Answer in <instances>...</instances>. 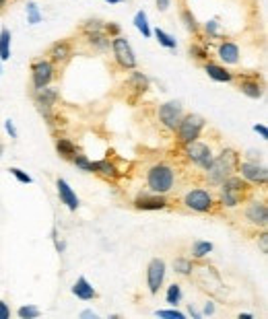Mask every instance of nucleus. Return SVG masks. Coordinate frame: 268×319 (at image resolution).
Returning a JSON list of instances; mask_svg holds the SVG:
<instances>
[{"label":"nucleus","instance_id":"nucleus-17","mask_svg":"<svg viewBox=\"0 0 268 319\" xmlns=\"http://www.w3.org/2000/svg\"><path fill=\"white\" fill-rule=\"evenodd\" d=\"M219 58L223 64H237L239 62V48H237V43L233 41H223L219 45Z\"/></svg>","mask_w":268,"mask_h":319},{"label":"nucleus","instance_id":"nucleus-9","mask_svg":"<svg viewBox=\"0 0 268 319\" xmlns=\"http://www.w3.org/2000/svg\"><path fill=\"white\" fill-rule=\"evenodd\" d=\"M186 156H188V161H192L194 165L207 169L211 165V161H213V150H211L209 144L194 140V142L186 144Z\"/></svg>","mask_w":268,"mask_h":319},{"label":"nucleus","instance_id":"nucleus-20","mask_svg":"<svg viewBox=\"0 0 268 319\" xmlns=\"http://www.w3.org/2000/svg\"><path fill=\"white\" fill-rule=\"evenodd\" d=\"M89 171H91V173H99V175L105 177V179H116V177L120 175L118 169H116V165L109 163L107 158H105V161H97V163L91 161V167H89Z\"/></svg>","mask_w":268,"mask_h":319},{"label":"nucleus","instance_id":"nucleus-12","mask_svg":"<svg viewBox=\"0 0 268 319\" xmlns=\"http://www.w3.org/2000/svg\"><path fill=\"white\" fill-rule=\"evenodd\" d=\"M237 171L241 173V177L250 184H256V186H264L266 179H268V173H266V167L258 165V163H250V161H243L237 165Z\"/></svg>","mask_w":268,"mask_h":319},{"label":"nucleus","instance_id":"nucleus-34","mask_svg":"<svg viewBox=\"0 0 268 319\" xmlns=\"http://www.w3.org/2000/svg\"><path fill=\"white\" fill-rule=\"evenodd\" d=\"M17 313H19L21 319H35V317H39V309H37V307H31V305L21 307Z\"/></svg>","mask_w":268,"mask_h":319},{"label":"nucleus","instance_id":"nucleus-28","mask_svg":"<svg viewBox=\"0 0 268 319\" xmlns=\"http://www.w3.org/2000/svg\"><path fill=\"white\" fill-rule=\"evenodd\" d=\"M173 270L177 272V274H182V276H190L194 272V264L188 258H175L173 260Z\"/></svg>","mask_w":268,"mask_h":319},{"label":"nucleus","instance_id":"nucleus-22","mask_svg":"<svg viewBox=\"0 0 268 319\" xmlns=\"http://www.w3.org/2000/svg\"><path fill=\"white\" fill-rule=\"evenodd\" d=\"M128 87H130V91H134L137 95H143L145 91L149 89V78H147L143 72L134 70V72L130 74V78H128Z\"/></svg>","mask_w":268,"mask_h":319},{"label":"nucleus","instance_id":"nucleus-26","mask_svg":"<svg viewBox=\"0 0 268 319\" xmlns=\"http://www.w3.org/2000/svg\"><path fill=\"white\" fill-rule=\"evenodd\" d=\"M11 58V31L7 27L0 29V60Z\"/></svg>","mask_w":268,"mask_h":319},{"label":"nucleus","instance_id":"nucleus-7","mask_svg":"<svg viewBox=\"0 0 268 319\" xmlns=\"http://www.w3.org/2000/svg\"><path fill=\"white\" fill-rule=\"evenodd\" d=\"M213 204H215V200H213L211 192L200 190V188L198 190H190L184 196V206L188 210H194V212H211Z\"/></svg>","mask_w":268,"mask_h":319},{"label":"nucleus","instance_id":"nucleus-18","mask_svg":"<svg viewBox=\"0 0 268 319\" xmlns=\"http://www.w3.org/2000/svg\"><path fill=\"white\" fill-rule=\"evenodd\" d=\"M239 91L243 95H248L250 99H260L264 95V89L258 83V76H250V78L239 81Z\"/></svg>","mask_w":268,"mask_h":319},{"label":"nucleus","instance_id":"nucleus-37","mask_svg":"<svg viewBox=\"0 0 268 319\" xmlns=\"http://www.w3.org/2000/svg\"><path fill=\"white\" fill-rule=\"evenodd\" d=\"M11 175H15L21 184H31V177L23 169H19V167H11Z\"/></svg>","mask_w":268,"mask_h":319},{"label":"nucleus","instance_id":"nucleus-6","mask_svg":"<svg viewBox=\"0 0 268 319\" xmlns=\"http://www.w3.org/2000/svg\"><path fill=\"white\" fill-rule=\"evenodd\" d=\"M54 72H56V66L48 60V58H39L31 64V81H33V89H43L48 87L54 78Z\"/></svg>","mask_w":268,"mask_h":319},{"label":"nucleus","instance_id":"nucleus-21","mask_svg":"<svg viewBox=\"0 0 268 319\" xmlns=\"http://www.w3.org/2000/svg\"><path fill=\"white\" fill-rule=\"evenodd\" d=\"M58 101V91L56 89H37L35 91V105H48V107H54V103Z\"/></svg>","mask_w":268,"mask_h":319},{"label":"nucleus","instance_id":"nucleus-45","mask_svg":"<svg viewBox=\"0 0 268 319\" xmlns=\"http://www.w3.org/2000/svg\"><path fill=\"white\" fill-rule=\"evenodd\" d=\"M157 9H159L161 13H165V11L169 9V0H157Z\"/></svg>","mask_w":268,"mask_h":319},{"label":"nucleus","instance_id":"nucleus-29","mask_svg":"<svg viewBox=\"0 0 268 319\" xmlns=\"http://www.w3.org/2000/svg\"><path fill=\"white\" fill-rule=\"evenodd\" d=\"M134 25H137V29H139L145 37H151V35H153L149 23H147V13H145V11H139L137 15H134Z\"/></svg>","mask_w":268,"mask_h":319},{"label":"nucleus","instance_id":"nucleus-3","mask_svg":"<svg viewBox=\"0 0 268 319\" xmlns=\"http://www.w3.org/2000/svg\"><path fill=\"white\" fill-rule=\"evenodd\" d=\"M248 181L237 177L235 173L229 175L225 181L221 184V202H223V206H227V208H235L239 206V204L245 200V194H248Z\"/></svg>","mask_w":268,"mask_h":319},{"label":"nucleus","instance_id":"nucleus-8","mask_svg":"<svg viewBox=\"0 0 268 319\" xmlns=\"http://www.w3.org/2000/svg\"><path fill=\"white\" fill-rule=\"evenodd\" d=\"M75 56V48L71 39H58L50 45L48 50V60L54 66H64L66 62H71V58Z\"/></svg>","mask_w":268,"mask_h":319},{"label":"nucleus","instance_id":"nucleus-27","mask_svg":"<svg viewBox=\"0 0 268 319\" xmlns=\"http://www.w3.org/2000/svg\"><path fill=\"white\" fill-rule=\"evenodd\" d=\"M211 252H213V243L211 241H194V245H192V256L196 260L207 258Z\"/></svg>","mask_w":268,"mask_h":319},{"label":"nucleus","instance_id":"nucleus-24","mask_svg":"<svg viewBox=\"0 0 268 319\" xmlns=\"http://www.w3.org/2000/svg\"><path fill=\"white\" fill-rule=\"evenodd\" d=\"M56 150H58V154L60 156H64V158H73L79 150H77V144L73 142V140H69V138H58L56 140Z\"/></svg>","mask_w":268,"mask_h":319},{"label":"nucleus","instance_id":"nucleus-42","mask_svg":"<svg viewBox=\"0 0 268 319\" xmlns=\"http://www.w3.org/2000/svg\"><path fill=\"white\" fill-rule=\"evenodd\" d=\"M254 130H256V132H258L260 136H262L264 140L268 138V130H266V126H262V124H256V126H254Z\"/></svg>","mask_w":268,"mask_h":319},{"label":"nucleus","instance_id":"nucleus-4","mask_svg":"<svg viewBox=\"0 0 268 319\" xmlns=\"http://www.w3.org/2000/svg\"><path fill=\"white\" fill-rule=\"evenodd\" d=\"M205 118L198 116V113H188V116H182L180 124H177V140H180V144H190L194 140L200 138V132L205 130Z\"/></svg>","mask_w":268,"mask_h":319},{"label":"nucleus","instance_id":"nucleus-14","mask_svg":"<svg viewBox=\"0 0 268 319\" xmlns=\"http://www.w3.org/2000/svg\"><path fill=\"white\" fill-rule=\"evenodd\" d=\"M245 220L256 224V226H266V220H268V210H266V204L262 200H254L245 206Z\"/></svg>","mask_w":268,"mask_h":319},{"label":"nucleus","instance_id":"nucleus-25","mask_svg":"<svg viewBox=\"0 0 268 319\" xmlns=\"http://www.w3.org/2000/svg\"><path fill=\"white\" fill-rule=\"evenodd\" d=\"M180 17H182V23L186 25V29H188L190 33H194V35H198V33H200V25H198V21H196V17H194V13H192L190 9L182 7Z\"/></svg>","mask_w":268,"mask_h":319},{"label":"nucleus","instance_id":"nucleus-16","mask_svg":"<svg viewBox=\"0 0 268 319\" xmlns=\"http://www.w3.org/2000/svg\"><path fill=\"white\" fill-rule=\"evenodd\" d=\"M205 72L213 78V81H217V83H231L233 81V74L227 70L225 66H221V64H217V62H205Z\"/></svg>","mask_w":268,"mask_h":319},{"label":"nucleus","instance_id":"nucleus-19","mask_svg":"<svg viewBox=\"0 0 268 319\" xmlns=\"http://www.w3.org/2000/svg\"><path fill=\"white\" fill-rule=\"evenodd\" d=\"M73 294H75V297H79V299H83V301H91V299L97 297V290L89 284V280L85 276H81L75 282V286H73Z\"/></svg>","mask_w":268,"mask_h":319},{"label":"nucleus","instance_id":"nucleus-39","mask_svg":"<svg viewBox=\"0 0 268 319\" xmlns=\"http://www.w3.org/2000/svg\"><path fill=\"white\" fill-rule=\"evenodd\" d=\"M205 31L209 37H219V23L217 21H209L205 25Z\"/></svg>","mask_w":268,"mask_h":319},{"label":"nucleus","instance_id":"nucleus-33","mask_svg":"<svg viewBox=\"0 0 268 319\" xmlns=\"http://www.w3.org/2000/svg\"><path fill=\"white\" fill-rule=\"evenodd\" d=\"M190 56H194L196 60H203V62H209V50L207 48H203L200 43H192L190 45Z\"/></svg>","mask_w":268,"mask_h":319},{"label":"nucleus","instance_id":"nucleus-44","mask_svg":"<svg viewBox=\"0 0 268 319\" xmlns=\"http://www.w3.org/2000/svg\"><path fill=\"white\" fill-rule=\"evenodd\" d=\"M266 243H268V237H266V233H262V235H260V247H262V254H266V252H268Z\"/></svg>","mask_w":268,"mask_h":319},{"label":"nucleus","instance_id":"nucleus-13","mask_svg":"<svg viewBox=\"0 0 268 319\" xmlns=\"http://www.w3.org/2000/svg\"><path fill=\"white\" fill-rule=\"evenodd\" d=\"M132 206L137 210H163L167 208V200L163 194H141L132 202Z\"/></svg>","mask_w":268,"mask_h":319},{"label":"nucleus","instance_id":"nucleus-38","mask_svg":"<svg viewBox=\"0 0 268 319\" xmlns=\"http://www.w3.org/2000/svg\"><path fill=\"white\" fill-rule=\"evenodd\" d=\"M103 31L107 33V37H116V35H120V25L118 23H103Z\"/></svg>","mask_w":268,"mask_h":319},{"label":"nucleus","instance_id":"nucleus-35","mask_svg":"<svg viewBox=\"0 0 268 319\" xmlns=\"http://www.w3.org/2000/svg\"><path fill=\"white\" fill-rule=\"evenodd\" d=\"M71 161H73V163H75L79 169H83V171H89V167H91V161H89V158H87L85 154H79V152H77V154L71 158Z\"/></svg>","mask_w":268,"mask_h":319},{"label":"nucleus","instance_id":"nucleus-43","mask_svg":"<svg viewBox=\"0 0 268 319\" xmlns=\"http://www.w3.org/2000/svg\"><path fill=\"white\" fill-rule=\"evenodd\" d=\"M5 126H7V132L11 134V138H17V130H15V124H13L11 120H7V124H5Z\"/></svg>","mask_w":268,"mask_h":319},{"label":"nucleus","instance_id":"nucleus-5","mask_svg":"<svg viewBox=\"0 0 268 319\" xmlns=\"http://www.w3.org/2000/svg\"><path fill=\"white\" fill-rule=\"evenodd\" d=\"M111 52H114V60L122 70H134L137 68V56H134L132 45L126 37L122 35L111 37Z\"/></svg>","mask_w":268,"mask_h":319},{"label":"nucleus","instance_id":"nucleus-2","mask_svg":"<svg viewBox=\"0 0 268 319\" xmlns=\"http://www.w3.org/2000/svg\"><path fill=\"white\" fill-rule=\"evenodd\" d=\"M175 184V171L167 163H155L147 171V186L153 194H167Z\"/></svg>","mask_w":268,"mask_h":319},{"label":"nucleus","instance_id":"nucleus-48","mask_svg":"<svg viewBox=\"0 0 268 319\" xmlns=\"http://www.w3.org/2000/svg\"><path fill=\"white\" fill-rule=\"evenodd\" d=\"M105 3H109V5H120L122 0H105Z\"/></svg>","mask_w":268,"mask_h":319},{"label":"nucleus","instance_id":"nucleus-31","mask_svg":"<svg viewBox=\"0 0 268 319\" xmlns=\"http://www.w3.org/2000/svg\"><path fill=\"white\" fill-rule=\"evenodd\" d=\"M155 37H157V41L163 45V48H167V50H175V45H177V43H175V39H173L169 33H165L163 29H159V27L155 29Z\"/></svg>","mask_w":268,"mask_h":319},{"label":"nucleus","instance_id":"nucleus-49","mask_svg":"<svg viewBox=\"0 0 268 319\" xmlns=\"http://www.w3.org/2000/svg\"><path fill=\"white\" fill-rule=\"evenodd\" d=\"M3 152H5V146H3V144H0V154H3Z\"/></svg>","mask_w":268,"mask_h":319},{"label":"nucleus","instance_id":"nucleus-32","mask_svg":"<svg viewBox=\"0 0 268 319\" xmlns=\"http://www.w3.org/2000/svg\"><path fill=\"white\" fill-rule=\"evenodd\" d=\"M165 299H167V303L169 305H177V303H180V299H182V286L180 284H169V288H167V294H165Z\"/></svg>","mask_w":268,"mask_h":319},{"label":"nucleus","instance_id":"nucleus-23","mask_svg":"<svg viewBox=\"0 0 268 319\" xmlns=\"http://www.w3.org/2000/svg\"><path fill=\"white\" fill-rule=\"evenodd\" d=\"M87 43L91 45L95 52H105L109 48V37L99 31V33H87Z\"/></svg>","mask_w":268,"mask_h":319},{"label":"nucleus","instance_id":"nucleus-40","mask_svg":"<svg viewBox=\"0 0 268 319\" xmlns=\"http://www.w3.org/2000/svg\"><path fill=\"white\" fill-rule=\"evenodd\" d=\"M159 317H175V319H184L186 315L180 313V311H157Z\"/></svg>","mask_w":268,"mask_h":319},{"label":"nucleus","instance_id":"nucleus-36","mask_svg":"<svg viewBox=\"0 0 268 319\" xmlns=\"http://www.w3.org/2000/svg\"><path fill=\"white\" fill-rule=\"evenodd\" d=\"M27 15H29V23H31V25H37V23L41 21V15H39V11H37V7L33 3L27 5Z\"/></svg>","mask_w":268,"mask_h":319},{"label":"nucleus","instance_id":"nucleus-1","mask_svg":"<svg viewBox=\"0 0 268 319\" xmlns=\"http://www.w3.org/2000/svg\"><path fill=\"white\" fill-rule=\"evenodd\" d=\"M237 165H239V154L233 148H225L219 156H213L211 165L205 169L207 181L211 186H221L229 175L237 173Z\"/></svg>","mask_w":268,"mask_h":319},{"label":"nucleus","instance_id":"nucleus-30","mask_svg":"<svg viewBox=\"0 0 268 319\" xmlns=\"http://www.w3.org/2000/svg\"><path fill=\"white\" fill-rule=\"evenodd\" d=\"M81 31L85 35L87 33H99V31H103V21H99V19H87V21H83Z\"/></svg>","mask_w":268,"mask_h":319},{"label":"nucleus","instance_id":"nucleus-41","mask_svg":"<svg viewBox=\"0 0 268 319\" xmlns=\"http://www.w3.org/2000/svg\"><path fill=\"white\" fill-rule=\"evenodd\" d=\"M11 317V309L5 301H0V319H9Z\"/></svg>","mask_w":268,"mask_h":319},{"label":"nucleus","instance_id":"nucleus-15","mask_svg":"<svg viewBox=\"0 0 268 319\" xmlns=\"http://www.w3.org/2000/svg\"><path fill=\"white\" fill-rule=\"evenodd\" d=\"M56 188H58L60 202L66 204V208L75 212V210L79 208V198H77L75 190L69 186V181H66V179H58V181H56Z\"/></svg>","mask_w":268,"mask_h":319},{"label":"nucleus","instance_id":"nucleus-46","mask_svg":"<svg viewBox=\"0 0 268 319\" xmlns=\"http://www.w3.org/2000/svg\"><path fill=\"white\" fill-rule=\"evenodd\" d=\"M213 311H215V307H213V303H207V305H205V313H209V315H211Z\"/></svg>","mask_w":268,"mask_h":319},{"label":"nucleus","instance_id":"nucleus-10","mask_svg":"<svg viewBox=\"0 0 268 319\" xmlns=\"http://www.w3.org/2000/svg\"><path fill=\"white\" fill-rule=\"evenodd\" d=\"M184 116V109L180 101H167L159 107V120L167 130H175Z\"/></svg>","mask_w":268,"mask_h":319},{"label":"nucleus","instance_id":"nucleus-11","mask_svg":"<svg viewBox=\"0 0 268 319\" xmlns=\"http://www.w3.org/2000/svg\"><path fill=\"white\" fill-rule=\"evenodd\" d=\"M165 278V262L161 258H155L151 260L149 268H147V284H149V292L151 294H157L161 284Z\"/></svg>","mask_w":268,"mask_h":319},{"label":"nucleus","instance_id":"nucleus-47","mask_svg":"<svg viewBox=\"0 0 268 319\" xmlns=\"http://www.w3.org/2000/svg\"><path fill=\"white\" fill-rule=\"evenodd\" d=\"M7 5H9V0H0V11H5Z\"/></svg>","mask_w":268,"mask_h":319}]
</instances>
